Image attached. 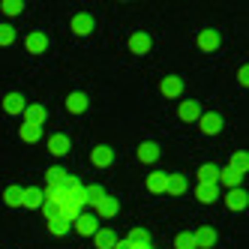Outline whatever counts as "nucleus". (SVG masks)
Here are the masks:
<instances>
[{
	"label": "nucleus",
	"instance_id": "1",
	"mask_svg": "<svg viewBox=\"0 0 249 249\" xmlns=\"http://www.w3.org/2000/svg\"><path fill=\"white\" fill-rule=\"evenodd\" d=\"M81 207H84V183L72 174H66L60 183H48L42 189V207L39 210L45 213L48 222L63 219V222L72 225L75 216L81 213Z\"/></svg>",
	"mask_w": 249,
	"mask_h": 249
},
{
	"label": "nucleus",
	"instance_id": "2",
	"mask_svg": "<svg viewBox=\"0 0 249 249\" xmlns=\"http://www.w3.org/2000/svg\"><path fill=\"white\" fill-rule=\"evenodd\" d=\"M72 228H75V234H81V237H93L99 231V219L93 216V213H78Z\"/></svg>",
	"mask_w": 249,
	"mask_h": 249
},
{
	"label": "nucleus",
	"instance_id": "3",
	"mask_svg": "<svg viewBox=\"0 0 249 249\" xmlns=\"http://www.w3.org/2000/svg\"><path fill=\"white\" fill-rule=\"evenodd\" d=\"M201 114H204V108H201V102H195V99L180 102V108H177V117H180L183 123H198Z\"/></svg>",
	"mask_w": 249,
	"mask_h": 249
},
{
	"label": "nucleus",
	"instance_id": "4",
	"mask_svg": "<svg viewBox=\"0 0 249 249\" xmlns=\"http://www.w3.org/2000/svg\"><path fill=\"white\" fill-rule=\"evenodd\" d=\"M198 126H201L204 135H219L225 123H222V117H219L216 111H204V114L198 117Z\"/></svg>",
	"mask_w": 249,
	"mask_h": 249
},
{
	"label": "nucleus",
	"instance_id": "5",
	"mask_svg": "<svg viewBox=\"0 0 249 249\" xmlns=\"http://www.w3.org/2000/svg\"><path fill=\"white\" fill-rule=\"evenodd\" d=\"M24 48H27V54H45L48 51V36L42 30H33V33H27Z\"/></svg>",
	"mask_w": 249,
	"mask_h": 249
},
{
	"label": "nucleus",
	"instance_id": "6",
	"mask_svg": "<svg viewBox=\"0 0 249 249\" xmlns=\"http://www.w3.org/2000/svg\"><path fill=\"white\" fill-rule=\"evenodd\" d=\"M192 240H195V249H213L216 246V231L210 225H201V228L192 231Z\"/></svg>",
	"mask_w": 249,
	"mask_h": 249
},
{
	"label": "nucleus",
	"instance_id": "7",
	"mask_svg": "<svg viewBox=\"0 0 249 249\" xmlns=\"http://www.w3.org/2000/svg\"><path fill=\"white\" fill-rule=\"evenodd\" d=\"M69 30H72L75 36H87V33H93V15H87V12L72 15V21H69Z\"/></svg>",
	"mask_w": 249,
	"mask_h": 249
},
{
	"label": "nucleus",
	"instance_id": "8",
	"mask_svg": "<svg viewBox=\"0 0 249 249\" xmlns=\"http://www.w3.org/2000/svg\"><path fill=\"white\" fill-rule=\"evenodd\" d=\"M159 93H162L165 99H177L183 93V78H177V75H165L162 84H159Z\"/></svg>",
	"mask_w": 249,
	"mask_h": 249
},
{
	"label": "nucleus",
	"instance_id": "9",
	"mask_svg": "<svg viewBox=\"0 0 249 249\" xmlns=\"http://www.w3.org/2000/svg\"><path fill=\"white\" fill-rule=\"evenodd\" d=\"M90 162H93L96 168H108V165L114 162V150H111L108 144H96V147L90 150Z\"/></svg>",
	"mask_w": 249,
	"mask_h": 249
},
{
	"label": "nucleus",
	"instance_id": "10",
	"mask_svg": "<svg viewBox=\"0 0 249 249\" xmlns=\"http://www.w3.org/2000/svg\"><path fill=\"white\" fill-rule=\"evenodd\" d=\"M24 108H27V99L18 90H12V93L3 96V111L6 114H24Z\"/></svg>",
	"mask_w": 249,
	"mask_h": 249
},
{
	"label": "nucleus",
	"instance_id": "11",
	"mask_svg": "<svg viewBox=\"0 0 249 249\" xmlns=\"http://www.w3.org/2000/svg\"><path fill=\"white\" fill-rule=\"evenodd\" d=\"M222 201H225V207H228V210H246L249 195H246V189H228Z\"/></svg>",
	"mask_w": 249,
	"mask_h": 249
},
{
	"label": "nucleus",
	"instance_id": "12",
	"mask_svg": "<svg viewBox=\"0 0 249 249\" xmlns=\"http://www.w3.org/2000/svg\"><path fill=\"white\" fill-rule=\"evenodd\" d=\"M195 198L201 204H213L219 198V186L216 183H195Z\"/></svg>",
	"mask_w": 249,
	"mask_h": 249
},
{
	"label": "nucleus",
	"instance_id": "13",
	"mask_svg": "<svg viewBox=\"0 0 249 249\" xmlns=\"http://www.w3.org/2000/svg\"><path fill=\"white\" fill-rule=\"evenodd\" d=\"M150 45L153 42H150V36H147L144 30H135L132 36H129V51H132V54H147Z\"/></svg>",
	"mask_w": 249,
	"mask_h": 249
},
{
	"label": "nucleus",
	"instance_id": "14",
	"mask_svg": "<svg viewBox=\"0 0 249 249\" xmlns=\"http://www.w3.org/2000/svg\"><path fill=\"white\" fill-rule=\"evenodd\" d=\"M243 183V174H237L234 168H219V180L216 186H225V189H240Z\"/></svg>",
	"mask_w": 249,
	"mask_h": 249
},
{
	"label": "nucleus",
	"instance_id": "15",
	"mask_svg": "<svg viewBox=\"0 0 249 249\" xmlns=\"http://www.w3.org/2000/svg\"><path fill=\"white\" fill-rule=\"evenodd\" d=\"M195 42H198V48L201 51H216L219 48V30H201L198 33V39H195Z\"/></svg>",
	"mask_w": 249,
	"mask_h": 249
},
{
	"label": "nucleus",
	"instance_id": "16",
	"mask_svg": "<svg viewBox=\"0 0 249 249\" xmlns=\"http://www.w3.org/2000/svg\"><path fill=\"white\" fill-rule=\"evenodd\" d=\"M48 150H51V156H66L69 153V135L54 132V135L48 138Z\"/></svg>",
	"mask_w": 249,
	"mask_h": 249
},
{
	"label": "nucleus",
	"instance_id": "17",
	"mask_svg": "<svg viewBox=\"0 0 249 249\" xmlns=\"http://www.w3.org/2000/svg\"><path fill=\"white\" fill-rule=\"evenodd\" d=\"M165 186H168V171H153V174H147V192L159 195V192H165Z\"/></svg>",
	"mask_w": 249,
	"mask_h": 249
},
{
	"label": "nucleus",
	"instance_id": "18",
	"mask_svg": "<svg viewBox=\"0 0 249 249\" xmlns=\"http://www.w3.org/2000/svg\"><path fill=\"white\" fill-rule=\"evenodd\" d=\"M21 207L39 210V207H42V189H39V186H27V189H24V198H21Z\"/></svg>",
	"mask_w": 249,
	"mask_h": 249
},
{
	"label": "nucleus",
	"instance_id": "19",
	"mask_svg": "<svg viewBox=\"0 0 249 249\" xmlns=\"http://www.w3.org/2000/svg\"><path fill=\"white\" fill-rule=\"evenodd\" d=\"M24 117H27V123H33V126H42V123H45V105H39V102H27Z\"/></svg>",
	"mask_w": 249,
	"mask_h": 249
},
{
	"label": "nucleus",
	"instance_id": "20",
	"mask_svg": "<svg viewBox=\"0 0 249 249\" xmlns=\"http://www.w3.org/2000/svg\"><path fill=\"white\" fill-rule=\"evenodd\" d=\"M117 210H120V204H117V198H111V195H105V198L96 204V213L102 219H111V216H117ZM96 216V219H99Z\"/></svg>",
	"mask_w": 249,
	"mask_h": 249
},
{
	"label": "nucleus",
	"instance_id": "21",
	"mask_svg": "<svg viewBox=\"0 0 249 249\" xmlns=\"http://www.w3.org/2000/svg\"><path fill=\"white\" fill-rule=\"evenodd\" d=\"M195 177H198V183H216V180H219V165L204 162L198 171H195Z\"/></svg>",
	"mask_w": 249,
	"mask_h": 249
},
{
	"label": "nucleus",
	"instance_id": "22",
	"mask_svg": "<svg viewBox=\"0 0 249 249\" xmlns=\"http://www.w3.org/2000/svg\"><path fill=\"white\" fill-rule=\"evenodd\" d=\"M66 111L69 114H84L87 111V96L84 93H69L66 96Z\"/></svg>",
	"mask_w": 249,
	"mask_h": 249
},
{
	"label": "nucleus",
	"instance_id": "23",
	"mask_svg": "<svg viewBox=\"0 0 249 249\" xmlns=\"http://www.w3.org/2000/svg\"><path fill=\"white\" fill-rule=\"evenodd\" d=\"M21 198H24V186H6L3 189V204L6 207H21Z\"/></svg>",
	"mask_w": 249,
	"mask_h": 249
},
{
	"label": "nucleus",
	"instance_id": "24",
	"mask_svg": "<svg viewBox=\"0 0 249 249\" xmlns=\"http://www.w3.org/2000/svg\"><path fill=\"white\" fill-rule=\"evenodd\" d=\"M138 159L141 162H156L159 159V144H153V141H144V144H138Z\"/></svg>",
	"mask_w": 249,
	"mask_h": 249
},
{
	"label": "nucleus",
	"instance_id": "25",
	"mask_svg": "<svg viewBox=\"0 0 249 249\" xmlns=\"http://www.w3.org/2000/svg\"><path fill=\"white\" fill-rule=\"evenodd\" d=\"M18 138H21V141H27V144H36V141L42 138V126H33V123H27V120H24V126L18 129Z\"/></svg>",
	"mask_w": 249,
	"mask_h": 249
},
{
	"label": "nucleus",
	"instance_id": "26",
	"mask_svg": "<svg viewBox=\"0 0 249 249\" xmlns=\"http://www.w3.org/2000/svg\"><path fill=\"white\" fill-rule=\"evenodd\" d=\"M93 240H96V246H99V249H111V246L117 243V234H114L111 228H99L96 234H93Z\"/></svg>",
	"mask_w": 249,
	"mask_h": 249
},
{
	"label": "nucleus",
	"instance_id": "27",
	"mask_svg": "<svg viewBox=\"0 0 249 249\" xmlns=\"http://www.w3.org/2000/svg\"><path fill=\"white\" fill-rule=\"evenodd\" d=\"M228 168H234L237 174H246V171H249V156H246V150L231 153V162H228Z\"/></svg>",
	"mask_w": 249,
	"mask_h": 249
},
{
	"label": "nucleus",
	"instance_id": "28",
	"mask_svg": "<svg viewBox=\"0 0 249 249\" xmlns=\"http://www.w3.org/2000/svg\"><path fill=\"white\" fill-rule=\"evenodd\" d=\"M165 192H171V195H183V192H186V177H183V174H168V186H165Z\"/></svg>",
	"mask_w": 249,
	"mask_h": 249
},
{
	"label": "nucleus",
	"instance_id": "29",
	"mask_svg": "<svg viewBox=\"0 0 249 249\" xmlns=\"http://www.w3.org/2000/svg\"><path fill=\"white\" fill-rule=\"evenodd\" d=\"M102 198H105V189H102V186H84V204L96 207Z\"/></svg>",
	"mask_w": 249,
	"mask_h": 249
},
{
	"label": "nucleus",
	"instance_id": "30",
	"mask_svg": "<svg viewBox=\"0 0 249 249\" xmlns=\"http://www.w3.org/2000/svg\"><path fill=\"white\" fill-rule=\"evenodd\" d=\"M126 243H132V246H150V234H147L144 228H132L129 237H126Z\"/></svg>",
	"mask_w": 249,
	"mask_h": 249
},
{
	"label": "nucleus",
	"instance_id": "31",
	"mask_svg": "<svg viewBox=\"0 0 249 249\" xmlns=\"http://www.w3.org/2000/svg\"><path fill=\"white\" fill-rule=\"evenodd\" d=\"M174 249H195V240H192V231H180L174 237Z\"/></svg>",
	"mask_w": 249,
	"mask_h": 249
},
{
	"label": "nucleus",
	"instance_id": "32",
	"mask_svg": "<svg viewBox=\"0 0 249 249\" xmlns=\"http://www.w3.org/2000/svg\"><path fill=\"white\" fill-rule=\"evenodd\" d=\"M15 42V27L12 24H0V48H6Z\"/></svg>",
	"mask_w": 249,
	"mask_h": 249
},
{
	"label": "nucleus",
	"instance_id": "33",
	"mask_svg": "<svg viewBox=\"0 0 249 249\" xmlns=\"http://www.w3.org/2000/svg\"><path fill=\"white\" fill-rule=\"evenodd\" d=\"M0 9H3V15H21L24 3H21V0H3V3H0Z\"/></svg>",
	"mask_w": 249,
	"mask_h": 249
},
{
	"label": "nucleus",
	"instance_id": "34",
	"mask_svg": "<svg viewBox=\"0 0 249 249\" xmlns=\"http://www.w3.org/2000/svg\"><path fill=\"white\" fill-rule=\"evenodd\" d=\"M48 231H51L54 237H63V234H69V231H72V225L63 222V219H57V222H48Z\"/></svg>",
	"mask_w": 249,
	"mask_h": 249
},
{
	"label": "nucleus",
	"instance_id": "35",
	"mask_svg": "<svg viewBox=\"0 0 249 249\" xmlns=\"http://www.w3.org/2000/svg\"><path fill=\"white\" fill-rule=\"evenodd\" d=\"M63 177H66V171H63L60 165H51V168L45 171V180H48V183H60Z\"/></svg>",
	"mask_w": 249,
	"mask_h": 249
},
{
	"label": "nucleus",
	"instance_id": "36",
	"mask_svg": "<svg viewBox=\"0 0 249 249\" xmlns=\"http://www.w3.org/2000/svg\"><path fill=\"white\" fill-rule=\"evenodd\" d=\"M237 81H240V87H246V84H249V66H246V63L237 69Z\"/></svg>",
	"mask_w": 249,
	"mask_h": 249
},
{
	"label": "nucleus",
	"instance_id": "37",
	"mask_svg": "<svg viewBox=\"0 0 249 249\" xmlns=\"http://www.w3.org/2000/svg\"><path fill=\"white\" fill-rule=\"evenodd\" d=\"M111 249H129V243H126V240H117V243H114Z\"/></svg>",
	"mask_w": 249,
	"mask_h": 249
},
{
	"label": "nucleus",
	"instance_id": "38",
	"mask_svg": "<svg viewBox=\"0 0 249 249\" xmlns=\"http://www.w3.org/2000/svg\"><path fill=\"white\" fill-rule=\"evenodd\" d=\"M150 249H153V246H150Z\"/></svg>",
	"mask_w": 249,
	"mask_h": 249
}]
</instances>
